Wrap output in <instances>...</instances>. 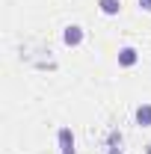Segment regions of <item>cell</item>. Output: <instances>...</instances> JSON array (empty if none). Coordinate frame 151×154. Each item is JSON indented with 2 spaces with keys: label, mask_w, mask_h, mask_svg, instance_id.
Returning a JSON list of instances; mask_svg holds the SVG:
<instances>
[{
  "label": "cell",
  "mask_w": 151,
  "mask_h": 154,
  "mask_svg": "<svg viewBox=\"0 0 151 154\" xmlns=\"http://www.w3.org/2000/svg\"><path fill=\"white\" fill-rule=\"evenodd\" d=\"M98 6H101L104 15H119L122 12V0H98Z\"/></svg>",
  "instance_id": "obj_5"
},
{
  "label": "cell",
  "mask_w": 151,
  "mask_h": 154,
  "mask_svg": "<svg viewBox=\"0 0 151 154\" xmlns=\"http://www.w3.org/2000/svg\"><path fill=\"white\" fill-rule=\"evenodd\" d=\"M148 154H151V148H148Z\"/></svg>",
  "instance_id": "obj_8"
},
{
  "label": "cell",
  "mask_w": 151,
  "mask_h": 154,
  "mask_svg": "<svg viewBox=\"0 0 151 154\" xmlns=\"http://www.w3.org/2000/svg\"><path fill=\"white\" fill-rule=\"evenodd\" d=\"M83 27H77V24H68L65 30H62V42L68 45V48H77V45H83Z\"/></svg>",
  "instance_id": "obj_1"
},
{
  "label": "cell",
  "mask_w": 151,
  "mask_h": 154,
  "mask_svg": "<svg viewBox=\"0 0 151 154\" xmlns=\"http://www.w3.org/2000/svg\"><path fill=\"white\" fill-rule=\"evenodd\" d=\"M136 125L139 128H151V104H139L136 107Z\"/></svg>",
  "instance_id": "obj_4"
},
{
  "label": "cell",
  "mask_w": 151,
  "mask_h": 154,
  "mask_svg": "<svg viewBox=\"0 0 151 154\" xmlns=\"http://www.w3.org/2000/svg\"><path fill=\"white\" fill-rule=\"evenodd\" d=\"M136 62H139V51H136V48L128 45V48L119 51V65H122V68H131V65H136Z\"/></svg>",
  "instance_id": "obj_3"
},
{
  "label": "cell",
  "mask_w": 151,
  "mask_h": 154,
  "mask_svg": "<svg viewBox=\"0 0 151 154\" xmlns=\"http://www.w3.org/2000/svg\"><path fill=\"white\" fill-rule=\"evenodd\" d=\"M110 154H122V151H119V148H110Z\"/></svg>",
  "instance_id": "obj_7"
},
{
  "label": "cell",
  "mask_w": 151,
  "mask_h": 154,
  "mask_svg": "<svg viewBox=\"0 0 151 154\" xmlns=\"http://www.w3.org/2000/svg\"><path fill=\"white\" fill-rule=\"evenodd\" d=\"M57 142H59V154H74V134H71V128H59Z\"/></svg>",
  "instance_id": "obj_2"
},
{
  "label": "cell",
  "mask_w": 151,
  "mask_h": 154,
  "mask_svg": "<svg viewBox=\"0 0 151 154\" xmlns=\"http://www.w3.org/2000/svg\"><path fill=\"white\" fill-rule=\"evenodd\" d=\"M139 9H145V12H151V0H139Z\"/></svg>",
  "instance_id": "obj_6"
}]
</instances>
